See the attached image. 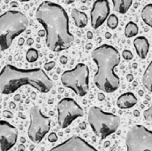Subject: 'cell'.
Segmentation results:
<instances>
[{
    "label": "cell",
    "mask_w": 152,
    "mask_h": 151,
    "mask_svg": "<svg viewBox=\"0 0 152 151\" xmlns=\"http://www.w3.org/2000/svg\"><path fill=\"white\" fill-rule=\"evenodd\" d=\"M36 18L45 28L46 45L51 51L61 52L72 45L74 36L69 31V16L62 6L44 1L37 9Z\"/></svg>",
    "instance_id": "obj_1"
},
{
    "label": "cell",
    "mask_w": 152,
    "mask_h": 151,
    "mask_svg": "<svg viewBox=\"0 0 152 151\" xmlns=\"http://www.w3.org/2000/svg\"><path fill=\"white\" fill-rule=\"evenodd\" d=\"M23 85H30L41 93L53 88V81L41 69H20L6 65L0 72V93L11 94Z\"/></svg>",
    "instance_id": "obj_2"
},
{
    "label": "cell",
    "mask_w": 152,
    "mask_h": 151,
    "mask_svg": "<svg viewBox=\"0 0 152 151\" xmlns=\"http://www.w3.org/2000/svg\"><path fill=\"white\" fill-rule=\"evenodd\" d=\"M92 59L97 65L94 84L104 93H114L120 85V79L115 73V69L120 62L118 51L112 45L102 44L92 52Z\"/></svg>",
    "instance_id": "obj_3"
},
{
    "label": "cell",
    "mask_w": 152,
    "mask_h": 151,
    "mask_svg": "<svg viewBox=\"0 0 152 151\" xmlns=\"http://www.w3.org/2000/svg\"><path fill=\"white\" fill-rule=\"evenodd\" d=\"M28 26V17L19 11H7L0 15V51L8 49Z\"/></svg>",
    "instance_id": "obj_4"
},
{
    "label": "cell",
    "mask_w": 152,
    "mask_h": 151,
    "mask_svg": "<svg viewBox=\"0 0 152 151\" xmlns=\"http://www.w3.org/2000/svg\"><path fill=\"white\" fill-rule=\"evenodd\" d=\"M88 123L94 133L102 140L113 134L120 125V118L103 111L99 107H91L88 111Z\"/></svg>",
    "instance_id": "obj_5"
},
{
    "label": "cell",
    "mask_w": 152,
    "mask_h": 151,
    "mask_svg": "<svg viewBox=\"0 0 152 151\" xmlns=\"http://www.w3.org/2000/svg\"><path fill=\"white\" fill-rule=\"evenodd\" d=\"M62 85L79 96H85L89 91V69L84 63H78L73 69L61 75Z\"/></svg>",
    "instance_id": "obj_6"
},
{
    "label": "cell",
    "mask_w": 152,
    "mask_h": 151,
    "mask_svg": "<svg viewBox=\"0 0 152 151\" xmlns=\"http://www.w3.org/2000/svg\"><path fill=\"white\" fill-rule=\"evenodd\" d=\"M29 117L28 137L33 142L39 143L51 128V119L42 113L39 106H33L30 109Z\"/></svg>",
    "instance_id": "obj_7"
},
{
    "label": "cell",
    "mask_w": 152,
    "mask_h": 151,
    "mask_svg": "<svg viewBox=\"0 0 152 151\" xmlns=\"http://www.w3.org/2000/svg\"><path fill=\"white\" fill-rule=\"evenodd\" d=\"M126 149L128 151H152V131L143 125H134L126 134Z\"/></svg>",
    "instance_id": "obj_8"
},
{
    "label": "cell",
    "mask_w": 152,
    "mask_h": 151,
    "mask_svg": "<svg viewBox=\"0 0 152 151\" xmlns=\"http://www.w3.org/2000/svg\"><path fill=\"white\" fill-rule=\"evenodd\" d=\"M58 123L61 128L65 129L77 118L84 116L83 109L76 101L70 98L62 99L57 105Z\"/></svg>",
    "instance_id": "obj_9"
},
{
    "label": "cell",
    "mask_w": 152,
    "mask_h": 151,
    "mask_svg": "<svg viewBox=\"0 0 152 151\" xmlns=\"http://www.w3.org/2000/svg\"><path fill=\"white\" fill-rule=\"evenodd\" d=\"M18 130L6 121H0V151L11 150L17 142Z\"/></svg>",
    "instance_id": "obj_10"
},
{
    "label": "cell",
    "mask_w": 152,
    "mask_h": 151,
    "mask_svg": "<svg viewBox=\"0 0 152 151\" xmlns=\"http://www.w3.org/2000/svg\"><path fill=\"white\" fill-rule=\"evenodd\" d=\"M110 8L108 0H96L91 10V25L97 29L108 19Z\"/></svg>",
    "instance_id": "obj_11"
},
{
    "label": "cell",
    "mask_w": 152,
    "mask_h": 151,
    "mask_svg": "<svg viewBox=\"0 0 152 151\" xmlns=\"http://www.w3.org/2000/svg\"><path fill=\"white\" fill-rule=\"evenodd\" d=\"M51 151H97V150L81 137L75 135L53 148Z\"/></svg>",
    "instance_id": "obj_12"
},
{
    "label": "cell",
    "mask_w": 152,
    "mask_h": 151,
    "mask_svg": "<svg viewBox=\"0 0 152 151\" xmlns=\"http://www.w3.org/2000/svg\"><path fill=\"white\" fill-rule=\"evenodd\" d=\"M134 45L138 56L141 59H145L150 49V43L148 39L144 36H138L134 40Z\"/></svg>",
    "instance_id": "obj_13"
},
{
    "label": "cell",
    "mask_w": 152,
    "mask_h": 151,
    "mask_svg": "<svg viewBox=\"0 0 152 151\" xmlns=\"http://www.w3.org/2000/svg\"><path fill=\"white\" fill-rule=\"evenodd\" d=\"M137 101V98L133 93H126L118 97L117 104L120 109H130L135 106Z\"/></svg>",
    "instance_id": "obj_14"
},
{
    "label": "cell",
    "mask_w": 152,
    "mask_h": 151,
    "mask_svg": "<svg viewBox=\"0 0 152 151\" xmlns=\"http://www.w3.org/2000/svg\"><path fill=\"white\" fill-rule=\"evenodd\" d=\"M71 16L75 21V24L78 28H85L88 23V17L87 15L77 10V8H73L71 10Z\"/></svg>",
    "instance_id": "obj_15"
},
{
    "label": "cell",
    "mask_w": 152,
    "mask_h": 151,
    "mask_svg": "<svg viewBox=\"0 0 152 151\" xmlns=\"http://www.w3.org/2000/svg\"><path fill=\"white\" fill-rule=\"evenodd\" d=\"M113 3L114 10L118 13H126L132 5L133 0H111Z\"/></svg>",
    "instance_id": "obj_16"
},
{
    "label": "cell",
    "mask_w": 152,
    "mask_h": 151,
    "mask_svg": "<svg viewBox=\"0 0 152 151\" xmlns=\"http://www.w3.org/2000/svg\"><path fill=\"white\" fill-rule=\"evenodd\" d=\"M142 85L149 92L152 93V61L149 64L142 76Z\"/></svg>",
    "instance_id": "obj_17"
},
{
    "label": "cell",
    "mask_w": 152,
    "mask_h": 151,
    "mask_svg": "<svg viewBox=\"0 0 152 151\" xmlns=\"http://www.w3.org/2000/svg\"><path fill=\"white\" fill-rule=\"evenodd\" d=\"M142 20L151 28H152V4L145 5L142 11Z\"/></svg>",
    "instance_id": "obj_18"
},
{
    "label": "cell",
    "mask_w": 152,
    "mask_h": 151,
    "mask_svg": "<svg viewBox=\"0 0 152 151\" xmlns=\"http://www.w3.org/2000/svg\"><path fill=\"white\" fill-rule=\"evenodd\" d=\"M139 32V28L137 24H135L133 21H130L126 24L125 28V35L126 37H133L136 36Z\"/></svg>",
    "instance_id": "obj_19"
},
{
    "label": "cell",
    "mask_w": 152,
    "mask_h": 151,
    "mask_svg": "<svg viewBox=\"0 0 152 151\" xmlns=\"http://www.w3.org/2000/svg\"><path fill=\"white\" fill-rule=\"evenodd\" d=\"M38 59V52L35 48H29L26 53V60L28 62H35Z\"/></svg>",
    "instance_id": "obj_20"
},
{
    "label": "cell",
    "mask_w": 152,
    "mask_h": 151,
    "mask_svg": "<svg viewBox=\"0 0 152 151\" xmlns=\"http://www.w3.org/2000/svg\"><path fill=\"white\" fill-rule=\"evenodd\" d=\"M108 27L111 29H115L118 25V18L116 14H110L107 19Z\"/></svg>",
    "instance_id": "obj_21"
},
{
    "label": "cell",
    "mask_w": 152,
    "mask_h": 151,
    "mask_svg": "<svg viewBox=\"0 0 152 151\" xmlns=\"http://www.w3.org/2000/svg\"><path fill=\"white\" fill-rule=\"evenodd\" d=\"M143 116H144V118L147 120V121H151L152 120V107H151L149 109L145 110L143 112Z\"/></svg>",
    "instance_id": "obj_22"
},
{
    "label": "cell",
    "mask_w": 152,
    "mask_h": 151,
    "mask_svg": "<svg viewBox=\"0 0 152 151\" xmlns=\"http://www.w3.org/2000/svg\"><path fill=\"white\" fill-rule=\"evenodd\" d=\"M122 56L125 60H132L134 55L133 53L129 51V50H124L122 53Z\"/></svg>",
    "instance_id": "obj_23"
},
{
    "label": "cell",
    "mask_w": 152,
    "mask_h": 151,
    "mask_svg": "<svg viewBox=\"0 0 152 151\" xmlns=\"http://www.w3.org/2000/svg\"><path fill=\"white\" fill-rule=\"evenodd\" d=\"M54 66H55V62H54V61H49V62H47V63H45V64L44 65V69H45V70L49 71V70L53 69L54 68Z\"/></svg>",
    "instance_id": "obj_24"
},
{
    "label": "cell",
    "mask_w": 152,
    "mask_h": 151,
    "mask_svg": "<svg viewBox=\"0 0 152 151\" xmlns=\"http://www.w3.org/2000/svg\"><path fill=\"white\" fill-rule=\"evenodd\" d=\"M57 140H58V137H57V135H56L55 133H51L49 134V136H48V141H49L50 142H56Z\"/></svg>",
    "instance_id": "obj_25"
},
{
    "label": "cell",
    "mask_w": 152,
    "mask_h": 151,
    "mask_svg": "<svg viewBox=\"0 0 152 151\" xmlns=\"http://www.w3.org/2000/svg\"><path fill=\"white\" fill-rule=\"evenodd\" d=\"M3 117H4V118H9V119H11V118L13 117V114H12L11 111L4 110V111L3 112Z\"/></svg>",
    "instance_id": "obj_26"
},
{
    "label": "cell",
    "mask_w": 152,
    "mask_h": 151,
    "mask_svg": "<svg viewBox=\"0 0 152 151\" xmlns=\"http://www.w3.org/2000/svg\"><path fill=\"white\" fill-rule=\"evenodd\" d=\"M60 61H61V64H66L67 61H68V58H67L66 56H61V57L60 58Z\"/></svg>",
    "instance_id": "obj_27"
},
{
    "label": "cell",
    "mask_w": 152,
    "mask_h": 151,
    "mask_svg": "<svg viewBox=\"0 0 152 151\" xmlns=\"http://www.w3.org/2000/svg\"><path fill=\"white\" fill-rule=\"evenodd\" d=\"M24 42H25V40H24V38H22V37H20L19 40H18V45H20V46H21L23 44H24Z\"/></svg>",
    "instance_id": "obj_28"
},
{
    "label": "cell",
    "mask_w": 152,
    "mask_h": 151,
    "mask_svg": "<svg viewBox=\"0 0 152 151\" xmlns=\"http://www.w3.org/2000/svg\"><path fill=\"white\" fill-rule=\"evenodd\" d=\"M33 44H34L33 38H28V39L27 40V44H28V45H32Z\"/></svg>",
    "instance_id": "obj_29"
},
{
    "label": "cell",
    "mask_w": 152,
    "mask_h": 151,
    "mask_svg": "<svg viewBox=\"0 0 152 151\" xmlns=\"http://www.w3.org/2000/svg\"><path fill=\"white\" fill-rule=\"evenodd\" d=\"M45 35V31H43V30H39V31H38V36H39L40 37H41V36L43 37Z\"/></svg>",
    "instance_id": "obj_30"
},
{
    "label": "cell",
    "mask_w": 152,
    "mask_h": 151,
    "mask_svg": "<svg viewBox=\"0 0 152 151\" xmlns=\"http://www.w3.org/2000/svg\"><path fill=\"white\" fill-rule=\"evenodd\" d=\"M79 127L82 129V130H84V129H86V123L85 122H83V123H81L80 124V125H79Z\"/></svg>",
    "instance_id": "obj_31"
},
{
    "label": "cell",
    "mask_w": 152,
    "mask_h": 151,
    "mask_svg": "<svg viewBox=\"0 0 152 151\" xmlns=\"http://www.w3.org/2000/svg\"><path fill=\"white\" fill-rule=\"evenodd\" d=\"M98 96H99V100H100V101H103L104 98H105V96L103 95V93H99Z\"/></svg>",
    "instance_id": "obj_32"
},
{
    "label": "cell",
    "mask_w": 152,
    "mask_h": 151,
    "mask_svg": "<svg viewBox=\"0 0 152 151\" xmlns=\"http://www.w3.org/2000/svg\"><path fill=\"white\" fill-rule=\"evenodd\" d=\"M15 108H16L15 103H14V102H11V103H10V109H14Z\"/></svg>",
    "instance_id": "obj_33"
},
{
    "label": "cell",
    "mask_w": 152,
    "mask_h": 151,
    "mask_svg": "<svg viewBox=\"0 0 152 151\" xmlns=\"http://www.w3.org/2000/svg\"><path fill=\"white\" fill-rule=\"evenodd\" d=\"M14 100H15L16 101H19L20 100V94H16V95L14 96Z\"/></svg>",
    "instance_id": "obj_34"
},
{
    "label": "cell",
    "mask_w": 152,
    "mask_h": 151,
    "mask_svg": "<svg viewBox=\"0 0 152 151\" xmlns=\"http://www.w3.org/2000/svg\"><path fill=\"white\" fill-rule=\"evenodd\" d=\"M87 38L88 39H92L93 38V34H92V32H87Z\"/></svg>",
    "instance_id": "obj_35"
},
{
    "label": "cell",
    "mask_w": 152,
    "mask_h": 151,
    "mask_svg": "<svg viewBox=\"0 0 152 151\" xmlns=\"http://www.w3.org/2000/svg\"><path fill=\"white\" fill-rule=\"evenodd\" d=\"M74 1H75V0H65V3H66L67 4H69L74 3Z\"/></svg>",
    "instance_id": "obj_36"
},
{
    "label": "cell",
    "mask_w": 152,
    "mask_h": 151,
    "mask_svg": "<svg viewBox=\"0 0 152 151\" xmlns=\"http://www.w3.org/2000/svg\"><path fill=\"white\" fill-rule=\"evenodd\" d=\"M18 150H25V149H24V146H23V145H19Z\"/></svg>",
    "instance_id": "obj_37"
},
{
    "label": "cell",
    "mask_w": 152,
    "mask_h": 151,
    "mask_svg": "<svg viewBox=\"0 0 152 151\" xmlns=\"http://www.w3.org/2000/svg\"><path fill=\"white\" fill-rule=\"evenodd\" d=\"M111 37V35L110 33H106V38H110Z\"/></svg>",
    "instance_id": "obj_38"
},
{
    "label": "cell",
    "mask_w": 152,
    "mask_h": 151,
    "mask_svg": "<svg viewBox=\"0 0 152 151\" xmlns=\"http://www.w3.org/2000/svg\"><path fill=\"white\" fill-rule=\"evenodd\" d=\"M26 142V140H25V138L24 137H21L20 138V142H22V143H24Z\"/></svg>",
    "instance_id": "obj_39"
},
{
    "label": "cell",
    "mask_w": 152,
    "mask_h": 151,
    "mask_svg": "<svg viewBox=\"0 0 152 151\" xmlns=\"http://www.w3.org/2000/svg\"><path fill=\"white\" fill-rule=\"evenodd\" d=\"M134 115H135V116H138V117H139V115H140V114H139V111L135 110V111H134Z\"/></svg>",
    "instance_id": "obj_40"
},
{
    "label": "cell",
    "mask_w": 152,
    "mask_h": 151,
    "mask_svg": "<svg viewBox=\"0 0 152 151\" xmlns=\"http://www.w3.org/2000/svg\"><path fill=\"white\" fill-rule=\"evenodd\" d=\"M31 95H32V99H35V98H36V93H31Z\"/></svg>",
    "instance_id": "obj_41"
},
{
    "label": "cell",
    "mask_w": 152,
    "mask_h": 151,
    "mask_svg": "<svg viewBox=\"0 0 152 151\" xmlns=\"http://www.w3.org/2000/svg\"><path fill=\"white\" fill-rule=\"evenodd\" d=\"M128 79H129V80H130V79H131V80L133 79V77H132V75H128Z\"/></svg>",
    "instance_id": "obj_42"
},
{
    "label": "cell",
    "mask_w": 152,
    "mask_h": 151,
    "mask_svg": "<svg viewBox=\"0 0 152 151\" xmlns=\"http://www.w3.org/2000/svg\"><path fill=\"white\" fill-rule=\"evenodd\" d=\"M12 6H17V4L16 3H12Z\"/></svg>",
    "instance_id": "obj_43"
},
{
    "label": "cell",
    "mask_w": 152,
    "mask_h": 151,
    "mask_svg": "<svg viewBox=\"0 0 152 151\" xmlns=\"http://www.w3.org/2000/svg\"><path fill=\"white\" fill-rule=\"evenodd\" d=\"M34 150V146H30V150Z\"/></svg>",
    "instance_id": "obj_44"
},
{
    "label": "cell",
    "mask_w": 152,
    "mask_h": 151,
    "mask_svg": "<svg viewBox=\"0 0 152 151\" xmlns=\"http://www.w3.org/2000/svg\"><path fill=\"white\" fill-rule=\"evenodd\" d=\"M20 2H28V1H29V0H20Z\"/></svg>",
    "instance_id": "obj_45"
},
{
    "label": "cell",
    "mask_w": 152,
    "mask_h": 151,
    "mask_svg": "<svg viewBox=\"0 0 152 151\" xmlns=\"http://www.w3.org/2000/svg\"><path fill=\"white\" fill-rule=\"evenodd\" d=\"M140 93V95H142V94H143V93H142V91H141V92H140V93Z\"/></svg>",
    "instance_id": "obj_46"
},
{
    "label": "cell",
    "mask_w": 152,
    "mask_h": 151,
    "mask_svg": "<svg viewBox=\"0 0 152 151\" xmlns=\"http://www.w3.org/2000/svg\"><path fill=\"white\" fill-rule=\"evenodd\" d=\"M1 2H2V0H0V4H1Z\"/></svg>",
    "instance_id": "obj_47"
}]
</instances>
